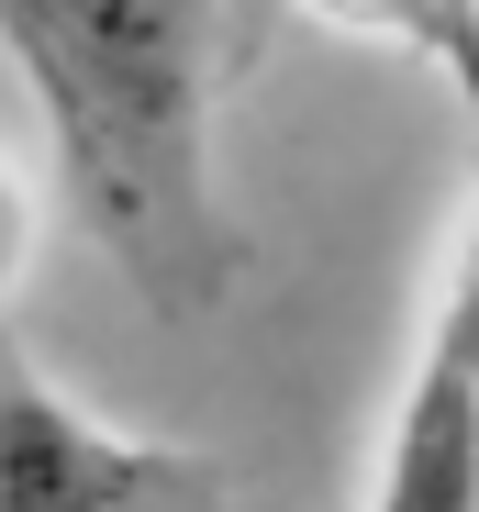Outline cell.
<instances>
[{"mask_svg":"<svg viewBox=\"0 0 479 512\" xmlns=\"http://www.w3.org/2000/svg\"><path fill=\"white\" fill-rule=\"evenodd\" d=\"M0 45L45 101L56 190L156 323H212L246 245L212 190L234 0H0Z\"/></svg>","mask_w":479,"mask_h":512,"instance_id":"6da1fadb","label":"cell"},{"mask_svg":"<svg viewBox=\"0 0 479 512\" xmlns=\"http://www.w3.org/2000/svg\"><path fill=\"white\" fill-rule=\"evenodd\" d=\"M0 512H223V468L90 423L0 334Z\"/></svg>","mask_w":479,"mask_h":512,"instance_id":"7a4b0ae2","label":"cell"},{"mask_svg":"<svg viewBox=\"0 0 479 512\" xmlns=\"http://www.w3.org/2000/svg\"><path fill=\"white\" fill-rule=\"evenodd\" d=\"M368 512H479V201H468L446 312L413 357L402 412H390V457H379Z\"/></svg>","mask_w":479,"mask_h":512,"instance_id":"3957f363","label":"cell"},{"mask_svg":"<svg viewBox=\"0 0 479 512\" xmlns=\"http://www.w3.org/2000/svg\"><path fill=\"white\" fill-rule=\"evenodd\" d=\"M12 268H23V190L0 179V301H12Z\"/></svg>","mask_w":479,"mask_h":512,"instance_id":"277c9868","label":"cell"}]
</instances>
